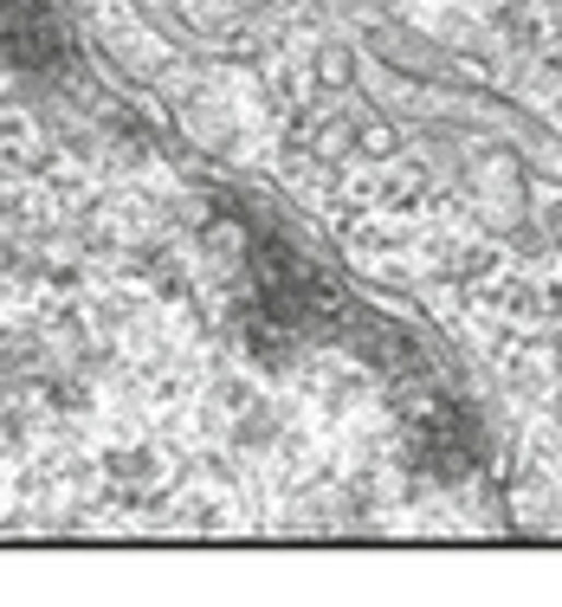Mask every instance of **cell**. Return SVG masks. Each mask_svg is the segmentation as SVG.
<instances>
[{"label":"cell","instance_id":"1","mask_svg":"<svg viewBox=\"0 0 562 607\" xmlns=\"http://www.w3.org/2000/svg\"><path fill=\"white\" fill-rule=\"evenodd\" d=\"M368 52L382 59V66L408 71L414 84H466V71L453 66L433 39H421V33H408V26H375L368 33Z\"/></svg>","mask_w":562,"mask_h":607},{"label":"cell","instance_id":"2","mask_svg":"<svg viewBox=\"0 0 562 607\" xmlns=\"http://www.w3.org/2000/svg\"><path fill=\"white\" fill-rule=\"evenodd\" d=\"M537 226H543V240H550V246H562V188L537 207Z\"/></svg>","mask_w":562,"mask_h":607}]
</instances>
